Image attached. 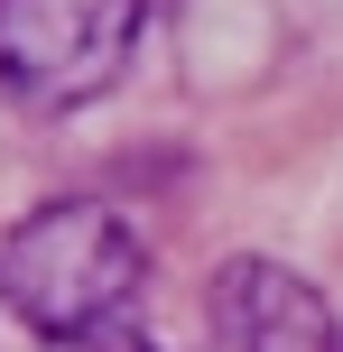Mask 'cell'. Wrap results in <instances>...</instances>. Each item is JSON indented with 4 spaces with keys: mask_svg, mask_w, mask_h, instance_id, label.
I'll use <instances>...</instances> for the list:
<instances>
[{
    "mask_svg": "<svg viewBox=\"0 0 343 352\" xmlns=\"http://www.w3.org/2000/svg\"><path fill=\"white\" fill-rule=\"evenodd\" d=\"M140 287H148L140 232L111 204H93V195L37 204L28 223L0 241V306H10L28 334H47L56 352L121 334L130 306H140Z\"/></svg>",
    "mask_w": 343,
    "mask_h": 352,
    "instance_id": "1",
    "label": "cell"
},
{
    "mask_svg": "<svg viewBox=\"0 0 343 352\" xmlns=\"http://www.w3.org/2000/svg\"><path fill=\"white\" fill-rule=\"evenodd\" d=\"M148 0H0V93L28 111H84L121 84Z\"/></svg>",
    "mask_w": 343,
    "mask_h": 352,
    "instance_id": "2",
    "label": "cell"
},
{
    "mask_svg": "<svg viewBox=\"0 0 343 352\" xmlns=\"http://www.w3.org/2000/svg\"><path fill=\"white\" fill-rule=\"evenodd\" d=\"M214 352H343V316L278 260L214 269Z\"/></svg>",
    "mask_w": 343,
    "mask_h": 352,
    "instance_id": "3",
    "label": "cell"
},
{
    "mask_svg": "<svg viewBox=\"0 0 343 352\" xmlns=\"http://www.w3.org/2000/svg\"><path fill=\"white\" fill-rule=\"evenodd\" d=\"M74 352H158V343H140V334H102V343H74Z\"/></svg>",
    "mask_w": 343,
    "mask_h": 352,
    "instance_id": "4",
    "label": "cell"
}]
</instances>
